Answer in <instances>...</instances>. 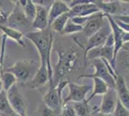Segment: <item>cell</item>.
Returning a JSON list of instances; mask_svg holds the SVG:
<instances>
[{
    "label": "cell",
    "instance_id": "obj_1",
    "mask_svg": "<svg viewBox=\"0 0 129 116\" xmlns=\"http://www.w3.org/2000/svg\"><path fill=\"white\" fill-rule=\"evenodd\" d=\"M58 62L55 64V69L53 73V85L66 79V76L70 73L79 70L83 63L87 66V62L84 58H81L80 50L75 45H72L69 50H58Z\"/></svg>",
    "mask_w": 129,
    "mask_h": 116
},
{
    "label": "cell",
    "instance_id": "obj_2",
    "mask_svg": "<svg viewBox=\"0 0 129 116\" xmlns=\"http://www.w3.org/2000/svg\"><path fill=\"white\" fill-rule=\"evenodd\" d=\"M23 37L31 41L36 47L39 55L41 58V64H44L47 67L49 76V86L55 87L53 85V69L51 66V50L53 45V32L48 27L43 31H29L23 35Z\"/></svg>",
    "mask_w": 129,
    "mask_h": 116
},
{
    "label": "cell",
    "instance_id": "obj_3",
    "mask_svg": "<svg viewBox=\"0 0 129 116\" xmlns=\"http://www.w3.org/2000/svg\"><path fill=\"white\" fill-rule=\"evenodd\" d=\"M40 65L35 61L20 60L16 62L12 67L3 69V71L13 74L16 77L17 81L26 85L34 77Z\"/></svg>",
    "mask_w": 129,
    "mask_h": 116
},
{
    "label": "cell",
    "instance_id": "obj_4",
    "mask_svg": "<svg viewBox=\"0 0 129 116\" xmlns=\"http://www.w3.org/2000/svg\"><path fill=\"white\" fill-rule=\"evenodd\" d=\"M14 3V9L7 18V26L24 35L29 32L28 29L32 27V23L27 19L19 1H15Z\"/></svg>",
    "mask_w": 129,
    "mask_h": 116
},
{
    "label": "cell",
    "instance_id": "obj_5",
    "mask_svg": "<svg viewBox=\"0 0 129 116\" xmlns=\"http://www.w3.org/2000/svg\"><path fill=\"white\" fill-rule=\"evenodd\" d=\"M87 64L90 67H92L95 70L94 73L93 74H90V75H88V74H81V75H79L78 78L97 77V78L102 79L104 82H106L109 89H116V79L110 75L106 65L104 64V62L100 58H96V59H92V60L88 61Z\"/></svg>",
    "mask_w": 129,
    "mask_h": 116
},
{
    "label": "cell",
    "instance_id": "obj_6",
    "mask_svg": "<svg viewBox=\"0 0 129 116\" xmlns=\"http://www.w3.org/2000/svg\"><path fill=\"white\" fill-rule=\"evenodd\" d=\"M114 49H115V41H114L113 34L111 33L102 47L93 49L88 52L87 61L96 59V58H103L115 70L116 67H115V62H114Z\"/></svg>",
    "mask_w": 129,
    "mask_h": 116
},
{
    "label": "cell",
    "instance_id": "obj_7",
    "mask_svg": "<svg viewBox=\"0 0 129 116\" xmlns=\"http://www.w3.org/2000/svg\"><path fill=\"white\" fill-rule=\"evenodd\" d=\"M69 94L63 98V105L68 103H79L86 100L87 94L92 90L91 85L87 84H77L75 82L69 81Z\"/></svg>",
    "mask_w": 129,
    "mask_h": 116
},
{
    "label": "cell",
    "instance_id": "obj_8",
    "mask_svg": "<svg viewBox=\"0 0 129 116\" xmlns=\"http://www.w3.org/2000/svg\"><path fill=\"white\" fill-rule=\"evenodd\" d=\"M112 33L111 27L109 25L108 21H106V23L104 24L99 31H97L95 34H93L92 36H91L90 38H88V42H87L86 48H83V53H84V59L88 63L87 61V54L90 50L96 49L99 47H102L103 44H105L106 40L109 37V35Z\"/></svg>",
    "mask_w": 129,
    "mask_h": 116
},
{
    "label": "cell",
    "instance_id": "obj_9",
    "mask_svg": "<svg viewBox=\"0 0 129 116\" xmlns=\"http://www.w3.org/2000/svg\"><path fill=\"white\" fill-rule=\"evenodd\" d=\"M7 98H8L12 109L16 113L22 116H27L26 111L28 103H27L26 99L19 92L17 84L14 85L11 89H9L7 91Z\"/></svg>",
    "mask_w": 129,
    "mask_h": 116
},
{
    "label": "cell",
    "instance_id": "obj_10",
    "mask_svg": "<svg viewBox=\"0 0 129 116\" xmlns=\"http://www.w3.org/2000/svg\"><path fill=\"white\" fill-rule=\"evenodd\" d=\"M106 21H107V19L104 16V14H102L101 12L96 13L89 17L86 24L83 26L82 32H84L87 38H90L93 34L96 33L97 31H99L104 26Z\"/></svg>",
    "mask_w": 129,
    "mask_h": 116
},
{
    "label": "cell",
    "instance_id": "obj_11",
    "mask_svg": "<svg viewBox=\"0 0 129 116\" xmlns=\"http://www.w3.org/2000/svg\"><path fill=\"white\" fill-rule=\"evenodd\" d=\"M99 12H100L99 9L92 1L85 0L84 3L77 4V5L73 6L72 8H70L69 15H70V18L73 17H91Z\"/></svg>",
    "mask_w": 129,
    "mask_h": 116
},
{
    "label": "cell",
    "instance_id": "obj_12",
    "mask_svg": "<svg viewBox=\"0 0 129 116\" xmlns=\"http://www.w3.org/2000/svg\"><path fill=\"white\" fill-rule=\"evenodd\" d=\"M43 105L48 106L49 108L53 109L59 114L63 105V97L61 94H59L56 87H50L43 96Z\"/></svg>",
    "mask_w": 129,
    "mask_h": 116
},
{
    "label": "cell",
    "instance_id": "obj_13",
    "mask_svg": "<svg viewBox=\"0 0 129 116\" xmlns=\"http://www.w3.org/2000/svg\"><path fill=\"white\" fill-rule=\"evenodd\" d=\"M92 2L97 6L99 11L104 15L114 17V16L120 15V13H121V3L122 2H120V1H118V0H112V1L94 0Z\"/></svg>",
    "mask_w": 129,
    "mask_h": 116
},
{
    "label": "cell",
    "instance_id": "obj_14",
    "mask_svg": "<svg viewBox=\"0 0 129 116\" xmlns=\"http://www.w3.org/2000/svg\"><path fill=\"white\" fill-rule=\"evenodd\" d=\"M47 83H49V76L47 67L44 64H41L37 73L35 74L34 77L27 83L26 86L31 89H38L41 88V87H43Z\"/></svg>",
    "mask_w": 129,
    "mask_h": 116
},
{
    "label": "cell",
    "instance_id": "obj_15",
    "mask_svg": "<svg viewBox=\"0 0 129 116\" xmlns=\"http://www.w3.org/2000/svg\"><path fill=\"white\" fill-rule=\"evenodd\" d=\"M118 101V96L115 89H109L108 92L102 96L101 105L97 110L104 114H112L116 107V104Z\"/></svg>",
    "mask_w": 129,
    "mask_h": 116
},
{
    "label": "cell",
    "instance_id": "obj_16",
    "mask_svg": "<svg viewBox=\"0 0 129 116\" xmlns=\"http://www.w3.org/2000/svg\"><path fill=\"white\" fill-rule=\"evenodd\" d=\"M36 16L32 21V28L36 31H43L47 29L48 26V9L42 6H37Z\"/></svg>",
    "mask_w": 129,
    "mask_h": 116
},
{
    "label": "cell",
    "instance_id": "obj_17",
    "mask_svg": "<svg viewBox=\"0 0 129 116\" xmlns=\"http://www.w3.org/2000/svg\"><path fill=\"white\" fill-rule=\"evenodd\" d=\"M116 92L118 100L129 110V88L125 82L123 76L118 75L116 79Z\"/></svg>",
    "mask_w": 129,
    "mask_h": 116
},
{
    "label": "cell",
    "instance_id": "obj_18",
    "mask_svg": "<svg viewBox=\"0 0 129 116\" xmlns=\"http://www.w3.org/2000/svg\"><path fill=\"white\" fill-rule=\"evenodd\" d=\"M115 71L118 75L125 77L129 74V50H121L117 54Z\"/></svg>",
    "mask_w": 129,
    "mask_h": 116
},
{
    "label": "cell",
    "instance_id": "obj_19",
    "mask_svg": "<svg viewBox=\"0 0 129 116\" xmlns=\"http://www.w3.org/2000/svg\"><path fill=\"white\" fill-rule=\"evenodd\" d=\"M70 10V8L69 7L67 2L61 1V0L53 1V3L51 4L48 10V26H50V24L57 17H61L62 15H64L66 13H69Z\"/></svg>",
    "mask_w": 129,
    "mask_h": 116
},
{
    "label": "cell",
    "instance_id": "obj_20",
    "mask_svg": "<svg viewBox=\"0 0 129 116\" xmlns=\"http://www.w3.org/2000/svg\"><path fill=\"white\" fill-rule=\"evenodd\" d=\"M92 81H93V85H92V93L91 96L86 99L88 102H90L91 99H93L95 96H103L108 92L109 87L106 84V82H104L102 79L97 78V77H92Z\"/></svg>",
    "mask_w": 129,
    "mask_h": 116
},
{
    "label": "cell",
    "instance_id": "obj_21",
    "mask_svg": "<svg viewBox=\"0 0 129 116\" xmlns=\"http://www.w3.org/2000/svg\"><path fill=\"white\" fill-rule=\"evenodd\" d=\"M0 32L3 35H5L7 38H10L12 40H14L19 45H21L22 48H26V44H25V43L22 40L23 35L20 32H18L16 30H14L12 28L6 26V25H0Z\"/></svg>",
    "mask_w": 129,
    "mask_h": 116
},
{
    "label": "cell",
    "instance_id": "obj_22",
    "mask_svg": "<svg viewBox=\"0 0 129 116\" xmlns=\"http://www.w3.org/2000/svg\"><path fill=\"white\" fill-rule=\"evenodd\" d=\"M70 105H72L77 116H92L94 112V111L93 112L91 111L89 102L87 100L79 103H70Z\"/></svg>",
    "mask_w": 129,
    "mask_h": 116
},
{
    "label": "cell",
    "instance_id": "obj_23",
    "mask_svg": "<svg viewBox=\"0 0 129 116\" xmlns=\"http://www.w3.org/2000/svg\"><path fill=\"white\" fill-rule=\"evenodd\" d=\"M0 82L2 84V89L7 92L9 89H11L14 85H16L17 80L16 77L11 73L2 71L0 73Z\"/></svg>",
    "mask_w": 129,
    "mask_h": 116
},
{
    "label": "cell",
    "instance_id": "obj_24",
    "mask_svg": "<svg viewBox=\"0 0 129 116\" xmlns=\"http://www.w3.org/2000/svg\"><path fill=\"white\" fill-rule=\"evenodd\" d=\"M16 112L12 109L7 98V92L2 90L0 92V116H12Z\"/></svg>",
    "mask_w": 129,
    "mask_h": 116
},
{
    "label": "cell",
    "instance_id": "obj_25",
    "mask_svg": "<svg viewBox=\"0 0 129 116\" xmlns=\"http://www.w3.org/2000/svg\"><path fill=\"white\" fill-rule=\"evenodd\" d=\"M19 3L23 9V12L26 16L27 19L32 23V21L34 20V17L36 16V11H37L36 5L31 0H20Z\"/></svg>",
    "mask_w": 129,
    "mask_h": 116
},
{
    "label": "cell",
    "instance_id": "obj_26",
    "mask_svg": "<svg viewBox=\"0 0 129 116\" xmlns=\"http://www.w3.org/2000/svg\"><path fill=\"white\" fill-rule=\"evenodd\" d=\"M70 19V17L69 13H66L64 15H62L61 17H57L51 24H50V29L52 30V32H57L59 34H62L63 30H64V26L67 24V22Z\"/></svg>",
    "mask_w": 129,
    "mask_h": 116
},
{
    "label": "cell",
    "instance_id": "obj_27",
    "mask_svg": "<svg viewBox=\"0 0 129 116\" xmlns=\"http://www.w3.org/2000/svg\"><path fill=\"white\" fill-rule=\"evenodd\" d=\"M82 31H83V26L77 25V24L73 23L72 21L69 20V21L67 22L63 32H62V35H70V34L72 35V34L82 32Z\"/></svg>",
    "mask_w": 129,
    "mask_h": 116
},
{
    "label": "cell",
    "instance_id": "obj_28",
    "mask_svg": "<svg viewBox=\"0 0 129 116\" xmlns=\"http://www.w3.org/2000/svg\"><path fill=\"white\" fill-rule=\"evenodd\" d=\"M113 116H129V110L122 105V104L119 102V101H117V104H116V107L114 109L113 113H112Z\"/></svg>",
    "mask_w": 129,
    "mask_h": 116
},
{
    "label": "cell",
    "instance_id": "obj_29",
    "mask_svg": "<svg viewBox=\"0 0 129 116\" xmlns=\"http://www.w3.org/2000/svg\"><path fill=\"white\" fill-rule=\"evenodd\" d=\"M58 116H77L75 113V111L73 109L72 105H70V103L64 104L62 105V109L60 111V113Z\"/></svg>",
    "mask_w": 129,
    "mask_h": 116
},
{
    "label": "cell",
    "instance_id": "obj_30",
    "mask_svg": "<svg viewBox=\"0 0 129 116\" xmlns=\"http://www.w3.org/2000/svg\"><path fill=\"white\" fill-rule=\"evenodd\" d=\"M41 112H42V116H58V113L53 109L49 108L48 106L45 105H43L42 108H41Z\"/></svg>",
    "mask_w": 129,
    "mask_h": 116
},
{
    "label": "cell",
    "instance_id": "obj_31",
    "mask_svg": "<svg viewBox=\"0 0 129 116\" xmlns=\"http://www.w3.org/2000/svg\"><path fill=\"white\" fill-rule=\"evenodd\" d=\"M90 17H71L70 20L72 21L73 23H75L77 25H81V26H84L86 24V22L88 21Z\"/></svg>",
    "mask_w": 129,
    "mask_h": 116
},
{
    "label": "cell",
    "instance_id": "obj_32",
    "mask_svg": "<svg viewBox=\"0 0 129 116\" xmlns=\"http://www.w3.org/2000/svg\"><path fill=\"white\" fill-rule=\"evenodd\" d=\"M34 2V4L37 6H42L43 8H46V9H48L50 8V6L51 4L53 3V1H48V0H35V1H33Z\"/></svg>",
    "mask_w": 129,
    "mask_h": 116
},
{
    "label": "cell",
    "instance_id": "obj_33",
    "mask_svg": "<svg viewBox=\"0 0 129 116\" xmlns=\"http://www.w3.org/2000/svg\"><path fill=\"white\" fill-rule=\"evenodd\" d=\"M113 19L114 20H118V21H121L123 23L129 24V15H123V14H120L118 16H114Z\"/></svg>",
    "mask_w": 129,
    "mask_h": 116
},
{
    "label": "cell",
    "instance_id": "obj_34",
    "mask_svg": "<svg viewBox=\"0 0 129 116\" xmlns=\"http://www.w3.org/2000/svg\"><path fill=\"white\" fill-rule=\"evenodd\" d=\"M7 18H8V15L2 9H0V25L7 26Z\"/></svg>",
    "mask_w": 129,
    "mask_h": 116
},
{
    "label": "cell",
    "instance_id": "obj_35",
    "mask_svg": "<svg viewBox=\"0 0 129 116\" xmlns=\"http://www.w3.org/2000/svg\"><path fill=\"white\" fill-rule=\"evenodd\" d=\"M115 21L117 23V25H118V27L120 28L122 31H124V32H129V24L123 23V22H121V21H118V20H115Z\"/></svg>",
    "mask_w": 129,
    "mask_h": 116
},
{
    "label": "cell",
    "instance_id": "obj_36",
    "mask_svg": "<svg viewBox=\"0 0 129 116\" xmlns=\"http://www.w3.org/2000/svg\"><path fill=\"white\" fill-rule=\"evenodd\" d=\"M92 116H113V115H112V114H104V113H101V112H99V111L96 109V110L93 112Z\"/></svg>",
    "mask_w": 129,
    "mask_h": 116
},
{
    "label": "cell",
    "instance_id": "obj_37",
    "mask_svg": "<svg viewBox=\"0 0 129 116\" xmlns=\"http://www.w3.org/2000/svg\"><path fill=\"white\" fill-rule=\"evenodd\" d=\"M122 49H123V50H129V42L122 45Z\"/></svg>",
    "mask_w": 129,
    "mask_h": 116
},
{
    "label": "cell",
    "instance_id": "obj_38",
    "mask_svg": "<svg viewBox=\"0 0 129 116\" xmlns=\"http://www.w3.org/2000/svg\"><path fill=\"white\" fill-rule=\"evenodd\" d=\"M124 79H125V82H126V84H127V83L129 84V74H128V75H126V76L124 77Z\"/></svg>",
    "mask_w": 129,
    "mask_h": 116
},
{
    "label": "cell",
    "instance_id": "obj_39",
    "mask_svg": "<svg viewBox=\"0 0 129 116\" xmlns=\"http://www.w3.org/2000/svg\"><path fill=\"white\" fill-rule=\"evenodd\" d=\"M2 38H3V34L0 32V49H1V44H2Z\"/></svg>",
    "mask_w": 129,
    "mask_h": 116
},
{
    "label": "cell",
    "instance_id": "obj_40",
    "mask_svg": "<svg viewBox=\"0 0 129 116\" xmlns=\"http://www.w3.org/2000/svg\"><path fill=\"white\" fill-rule=\"evenodd\" d=\"M3 71V63L1 62V60H0V73Z\"/></svg>",
    "mask_w": 129,
    "mask_h": 116
},
{
    "label": "cell",
    "instance_id": "obj_41",
    "mask_svg": "<svg viewBox=\"0 0 129 116\" xmlns=\"http://www.w3.org/2000/svg\"><path fill=\"white\" fill-rule=\"evenodd\" d=\"M12 116H22V115H19V114H17V113H15V114H13Z\"/></svg>",
    "mask_w": 129,
    "mask_h": 116
},
{
    "label": "cell",
    "instance_id": "obj_42",
    "mask_svg": "<svg viewBox=\"0 0 129 116\" xmlns=\"http://www.w3.org/2000/svg\"><path fill=\"white\" fill-rule=\"evenodd\" d=\"M2 90H3V89H2V84H1V82H0V92H1Z\"/></svg>",
    "mask_w": 129,
    "mask_h": 116
},
{
    "label": "cell",
    "instance_id": "obj_43",
    "mask_svg": "<svg viewBox=\"0 0 129 116\" xmlns=\"http://www.w3.org/2000/svg\"><path fill=\"white\" fill-rule=\"evenodd\" d=\"M127 3H129V1H128V2H127Z\"/></svg>",
    "mask_w": 129,
    "mask_h": 116
}]
</instances>
